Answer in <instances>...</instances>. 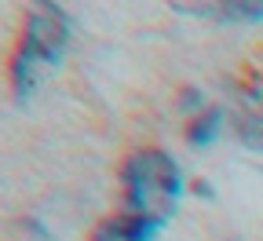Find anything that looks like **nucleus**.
<instances>
[{"instance_id": "nucleus-6", "label": "nucleus", "mask_w": 263, "mask_h": 241, "mask_svg": "<svg viewBox=\"0 0 263 241\" xmlns=\"http://www.w3.org/2000/svg\"><path fill=\"white\" fill-rule=\"evenodd\" d=\"M223 128V110H209L205 117H197L194 124H190V132H186V139L194 143V146H205V143H212L216 139V132Z\"/></svg>"}, {"instance_id": "nucleus-5", "label": "nucleus", "mask_w": 263, "mask_h": 241, "mask_svg": "<svg viewBox=\"0 0 263 241\" xmlns=\"http://www.w3.org/2000/svg\"><path fill=\"white\" fill-rule=\"evenodd\" d=\"M176 11L197 15V18H212V22H263V4H256V0H238V4H201V8L179 4Z\"/></svg>"}, {"instance_id": "nucleus-1", "label": "nucleus", "mask_w": 263, "mask_h": 241, "mask_svg": "<svg viewBox=\"0 0 263 241\" xmlns=\"http://www.w3.org/2000/svg\"><path fill=\"white\" fill-rule=\"evenodd\" d=\"M124 212L143 216L157 227H164L172 219L179 194H183V179H179V164L164 154V150H136L124 168Z\"/></svg>"}, {"instance_id": "nucleus-3", "label": "nucleus", "mask_w": 263, "mask_h": 241, "mask_svg": "<svg viewBox=\"0 0 263 241\" xmlns=\"http://www.w3.org/2000/svg\"><path fill=\"white\" fill-rule=\"evenodd\" d=\"M161 227L143 219V216H132V212H121L114 219H106L103 227H95L91 241H154Z\"/></svg>"}, {"instance_id": "nucleus-4", "label": "nucleus", "mask_w": 263, "mask_h": 241, "mask_svg": "<svg viewBox=\"0 0 263 241\" xmlns=\"http://www.w3.org/2000/svg\"><path fill=\"white\" fill-rule=\"evenodd\" d=\"M238 135L245 139L249 150L263 154V84L249 88L241 95V110H238Z\"/></svg>"}, {"instance_id": "nucleus-2", "label": "nucleus", "mask_w": 263, "mask_h": 241, "mask_svg": "<svg viewBox=\"0 0 263 241\" xmlns=\"http://www.w3.org/2000/svg\"><path fill=\"white\" fill-rule=\"evenodd\" d=\"M66 44H70V18H66V11L55 4H37L26 18L22 41H18V51L11 62V81L22 99L37 91L41 81L62 62Z\"/></svg>"}]
</instances>
